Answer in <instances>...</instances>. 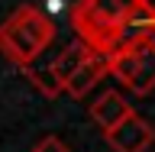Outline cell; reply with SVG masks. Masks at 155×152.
<instances>
[{
	"mask_svg": "<svg viewBox=\"0 0 155 152\" xmlns=\"http://www.w3.org/2000/svg\"><path fill=\"white\" fill-rule=\"evenodd\" d=\"M145 32H152V36H155V0H152V19H149V26H145Z\"/></svg>",
	"mask_w": 155,
	"mask_h": 152,
	"instance_id": "cell-10",
	"label": "cell"
},
{
	"mask_svg": "<svg viewBox=\"0 0 155 152\" xmlns=\"http://www.w3.org/2000/svg\"><path fill=\"white\" fill-rule=\"evenodd\" d=\"M23 71H26V78H29V81H32L45 97H58V94H61V87H58L55 78L48 75V68H23Z\"/></svg>",
	"mask_w": 155,
	"mask_h": 152,
	"instance_id": "cell-8",
	"label": "cell"
},
{
	"mask_svg": "<svg viewBox=\"0 0 155 152\" xmlns=\"http://www.w3.org/2000/svg\"><path fill=\"white\" fill-rule=\"evenodd\" d=\"M87 55H91V52H87V49H84V46H81V42L74 39L71 46H65V49H61V52H58L55 58H52V65H48V75H52V78L58 81V87H65V81H68L71 75H74V68L81 65V62H84Z\"/></svg>",
	"mask_w": 155,
	"mask_h": 152,
	"instance_id": "cell-7",
	"label": "cell"
},
{
	"mask_svg": "<svg viewBox=\"0 0 155 152\" xmlns=\"http://www.w3.org/2000/svg\"><path fill=\"white\" fill-rule=\"evenodd\" d=\"M129 110H133V104H129L120 91H104V94H97L94 104L87 107V117H91L100 130H110V126L120 123Z\"/></svg>",
	"mask_w": 155,
	"mask_h": 152,
	"instance_id": "cell-6",
	"label": "cell"
},
{
	"mask_svg": "<svg viewBox=\"0 0 155 152\" xmlns=\"http://www.w3.org/2000/svg\"><path fill=\"white\" fill-rule=\"evenodd\" d=\"M110 75V68H107V55H87L81 65L74 68V75L65 81V91L68 97H74V100H84L91 91H94L104 78Z\"/></svg>",
	"mask_w": 155,
	"mask_h": 152,
	"instance_id": "cell-5",
	"label": "cell"
},
{
	"mask_svg": "<svg viewBox=\"0 0 155 152\" xmlns=\"http://www.w3.org/2000/svg\"><path fill=\"white\" fill-rule=\"evenodd\" d=\"M52 42H55V23L36 3H19L0 19V55L16 68H32V62Z\"/></svg>",
	"mask_w": 155,
	"mask_h": 152,
	"instance_id": "cell-2",
	"label": "cell"
},
{
	"mask_svg": "<svg viewBox=\"0 0 155 152\" xmlns=\"http://www.w3.org/2000/svg\"><path fill=\"white\" fill-rule=\"evenodd\" d=\"M107 68L129 94L149 97L155 91V36L139 29L123 39L113 52H107Z\"/></svg>",
	"mask_w": 155,
	"mask_h": 152,
	"instance_id": "cell-3",
	"label": "cell"
},
{
	"mask_svg": "<svg viewBox=\"0 0 155 152\" xmlns=\"http://www.w3.org/2000/svg\"><path fill=\"white\" fill-rule=\"evenodd\" d=\"M100 133L113 152H145L155 143V126L145 117H139L136 110H129L120 123H113L110 130H100Z\"/></svg>",
	"mask_w": 155,
	"mask_h": 152,
	"instance_id": "cell-4",
	"label": "cell"
},
{
	"mask_svg": "<svg viewBox=\"0 0 155 152\" xmlns=\"http://www.w3.org/2000/svg\"><path fill=\"white\" fill-rule=\"evenodd\" d=\"M32 152H71V149H68L58 136H45V139H39V143H36Z\"/></svg>",
	"mask_w": 155,
	"mask_h": 152,
	"instance_id": "cell-9",
	"label": "cell"
},
{
	"mask_svg": "<svg viewBox=\"0 0 155 152\" xmlns=\"http://www.w3.org/2000/svg\"><path fill=\"white\" fill-rule=\"evenodd\" d=\"M152 0H74L71 29L91 55L113 52L123 39L149 26Z\"/></svg>",
	"mask_w": 155,
	"mask_h": 152,
	"instance_id": "cell-1",
	"label": "cell"
}]
</instances>
